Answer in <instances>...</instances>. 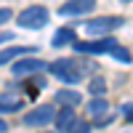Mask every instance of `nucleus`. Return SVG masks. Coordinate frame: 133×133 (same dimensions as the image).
Returning <instances> with one entry per match:
<instances>
[{"instance_id":"obj_8","label":"nucleus","mask_w":133,"mask_h":133,"mask_svg":"<svg viewBox=\"0 0 133 133\" xmlns=\"http://www.w3.org/2000/svg\"><path fill=\"white\" fill-rule=\"evenodd\" d=\"M19 109H24V98H21L16 91L0 93V115H14Z\"/></svg>"},{"instance_id":"obj_1","label":"nucleus","mask_w":133,"mask_h":133,"mask_svg":"<svg viewBox=\"0 0 133 133\" xmlns=\"http://www.w3.org/2000/svg\"><path fill=\"white\" fill-rule=\"evenodd\" d=\"M48 72L53 77H59L64 85H77V83H83V77L88 75V66L75 61V59H56L53 64H48Z\"/></svg>"},{"instance_id":"obj_3","label":"nucleus","mask_w":133,"mask_h":133,"mask_svg":"<svg viewBox=\"0 0 133 133\" xmlns=\"http://www.w3.org/2000/svg\"><path fill=\"white\" fill-rule=\"evenodd\" d=\"M117 45V40L115 37H96V40H75L72 43V48L75 53H91V56H98V53H112Z\"/></svg>"},{"instance_id":"obj_11","label":"nucleus","mask_w":133,"mask_h":133,"mask_svg":"<svg viewBox=\"0 0 133 133\" xmlns=\"http://www.w3.org/2000/svg\"><path fill=\"white\" fill-rule=\"evenodd\" d=\"M24 53H35V48H24V45H11V48H3L0 51V66L3 64H8V61H14V59H19V56H24Z\"/></svg>"},{"instance_id":"obj_5","label":"nucleus","mask_w":133,"mask_h":133,"mask_svg":"<svg viewBox=\"0 0 133 133\" xmlns=\"http://www.w3.org/2000/svg\"><path fill=\"white\" fill-rule=\"evenodd\" d=\"M53 117H56V109L51 104H43V107H35L32 112L24 115V125L27 128H48L53 123Z\"/></svg>"},{"instance_id":"obj_21","label":"nucleus","mask_w":133,"mask_h":133,"mask_svg":"<svg viewBox=\"0 0 133 133\" xmlns=\"http://www.w3.org/2000/svg\"><path fill=\"white\" fill-rule=\"evenodd\" d=\"M120 3H130V0H120Z\"/></svg>"},{"instance_id":"obj_15","label":"nucleus","mask_w":133,"mask_h":133,"mask_svg":"<svg viewBox=\"0 0 133 133\" xmlns=\"http://www.w3.org/2000/svg\"><path fill=\"white\" fill-rule=\"evenodd\" d=\"M109 56H115L117 61H123V64H128V61H130V53H128V48H125V45H120V43L115 45V51L109 53Z\"/></svg>"},{"instance_id":"obj_16","label":"nucleus","mask_w":133,"mask_h":133,"mask_svg":"<svg viewBox=\"0 0 133 133\" xmlns=\"http://www.w3.org/2000/svg\"><path fill=\"white\" fill-rule=\"evenodd\" d=\"M66 133H91V125H88V123H75Z\"/></svg>"},{"instance_id":"obj_7","label":"nucleus","mask_w":133,"mask_h":133,"mask_svg":"<svg viewBox=\"0 0 133 133\" xmlns=\"http://www.w3.org/2000/svg\"><path fill=\"white\" fill-rule=\"evenodd\" d=\"M96 8V0H69L59 8L61 16H83V14H91Z\"/></svg>"},{"instance_id":"obj_4","label":"nucleus","mask_w":133,"mask_h":133,"mask_svg":"<svg viewBox=\"0 0 133 133\" xmlns=\"http://www.w3.org/2000/svg\"><path fill=\"white\" fill-rule=\"evenodd\" d=\"M117 27H123V16H96L85 24V32L91 37H107Z\"/></svg>"},{"instance_id":"obj_14","label":"nucleus","mask_w":133,"mask_h":133,"mask_svg":"<svg viewBox=\"0 0 133 133\" xmlns=\"http://www.w3.org/2000/svg\"><path fill=\"white\" fill-rule=\"evenodd\" d=\"M88 91H91L93 98H101V96L107 93V80H104V77H93L91 85H88Z\"/></svg>"},{"instance_id":"obj_17","label":"nucleus","mask_w":133,"mask_h":133,"mask_svg":"<svg viewBox=\"0 0 133 133\" xmlns=\"http://www.w3.org/2000/svg\"><path fill=\"white\" fill-rule=\"evenodd\" d=\"M11 16H14V11H11V8H0V27H3V24H8V21H11Z\"/></svg>"},{"instance_id":"obj_2","label":"nucleus","mask_w":133,"mask_h":133,"mask_svg":"<svg viewBox=\"0 0 133 133\" xmlns=\"http://www.w3.org/2000/svg\"><path fill=\"white\" fill-rule=\"evenodd\" d=\"M48 19H51V11L45 5H29L16 16L19 27H24V29H43L48 24Z\"/></svg>"},{"instance_id":"obj_9","label":"nucleus","mask_w":133,"mask_h":133,"mask_svg":"<svg viewBox=\"0 0 133 133\" xmlns=\"http://www.w3.org/2000/svg\"><path fill=\"white\" fill-rule=\"evenodd\" d=\"M75 123H77V117H75V109H72V107L59 109V112H56V117H53V125L59 128L56 133H66V130H69Z\"/></svg>"},{"instance_id":"obj_6","label":"nucleus","mask_w":133,"mask_h":133,"mask_svg":"<svg viewBox=\"0 0 133 133\" xmlns=\"http://www.w3.org/2000/svg\"><path fill=\"white\" fill-rule=\"evenodd\" d=\"M45 69H48V64L43 59H21V61H16L14 66H11V72H14L16 77H32V75L45 72Z\"/></svg>"},{"instance_id":"obj_13","label":"nucleus","mask_w":133,"mask_h":133,"mask_svg":"<svg viewBox=\"0 0 133 133\" xmlns=\"http://www.w3.org/2000/svg\"><path fill=\"white\" fill-rule=\"evenodd\" d=\"M53 101L64 104V107H77V104H80V93H77V91H56Z\"/></svg>"},{"instance_id":"obj_20","label":"nucleus","mask_w":133,"mask_h":133,"mask_svg":"<svg viewBox=\"0 0 133 133\" xmlns=\"http://www.w3.org/2000/svg\"><path fill=\"white\" fill-rule=\"evenodd\" d=\"M8 130V123H5V120H0V133H5Z\"/></svg>"},{"instance_id":"obj_19","label":"nucleus","mask_w":133,"mask_h":133,"mask_svg":"<svg viewBox=\"0 0 133 133\" xmlns=\"http://www.w3.org/2000/svg\"><path fill=\"white\" fill-rule=\"evenodd\" d=\"M8 40H14V32H0V45H5Z\"/></svg>"},{"instance_id":"obj_22","label":"nucleus","mask_w":133,"mask_h":133,"mask_svg":"<svg viewBox=\"0 0 133 133\" xmlns=\"http://www.w3.org/2000/svg\"><path fill=\"white\" fill-rule=\"evenodd\" d=\"M51 133H56V130H51Z\"/></svg>"},{"instance_id":"obj_10","label":"nucleus","mask_w":133,"mask_h":133,"mask_svg":"<svg viewBox=\"0 0 133 133\" xmlns=\"http://www.w3.org/2000/svg\"><path fill=\"white\" fill-rule=\"evenodd\" d=\"M77 40V32H75V27H61L56 35H53V40H51V45L53 48H64V45H72V43Z\"/></svg>"},{"instance_id":"obj_18","label":"nucleus","mask_w":133,"mask_h":133,"mask_svg":"<svg viewBox=\"0 0 133 133\" xmlns=\"http://www.w3.org/2000/svg\"><path fill=\"white\" fill-rule=\"evenodd\" d=\"M123 117L133 123V104H125V107H123Z\"/></svg>"},{"instance_id":"obj_12","label":"nucleus","mask_w":133,"mask_h":133,"mask_svg":"<svg viewBox=\"0 0 133 133\" xmlns=\"http://www.w3.org/2000/svg\"><path fill=\"white\" fill-rule=\"evenodd\" d=\"M107 109H109V104L104 101V96H101V98H91V104H88V117L101 120V117L107 115Z\"/></svg>"}]
</instances>
